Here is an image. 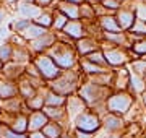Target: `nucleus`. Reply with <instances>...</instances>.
I'll return each instance as SVG.
<instances>
[{
	"instance_id": "f257e3e1",
	"label": "nucleus",
	"mask_w": 146,
	"mask_h": 138,
	"mask_svg": "<svg viewBox=\"0 0 146 138\" xmlns=\"http://www.w3.org/2000/svg\"><path fill=\"white\" fill-rule=\"evenodd\" d=\"M47 54L52 57V60L57 64V67L62 72L78 68L80 55L76 54L75 42H63V41H58L57 39V42L54 44L52 49Z\"/></svg>"
},
{
	"instance_id": "f03ea898",
	"label": "nucleus",
	"mask_w": 146,
	"mask_h": 138,
	"mask_svg": "<svg viewBox=\"0 0 146 138\" xmlns=\"http://www.w3.org/2000/svg\"><path fill=\"white\" fill-rule=\"evenodd\" d=\"M112 88H104V86H98L91 83V81L84 80L81 81V85H80L78 91H76V94L81 98V101L86 104L88 109H96V107L99 106H104L106 101H107V98L112 94Z\"/></svg>"
},
{
	"instance_id": "7ed1b4c3",
	"label": "nucleus",
	"mask_w": 146,
	"mask_h": 138,
	"mask_svg": "<svg viewBox=\"0 0 146 138\" xmlns=\"http://www.w3.org/2000/svg\"><path fill=\"white\" fill-rule=\"evenodd\" d=\"M81 81H83V75L80 73L78 68H76V70L62 72V75L58 78H55L50 83H47V86H49V90H52L55 93H58V94L68 98V96L76 94Z\"/></svg>"
},
{
	"instance_id": "20e7f679",
	"label": "nucleus",
	"mask_w": 146,
	"mask_h": 138,
	"mask_svg": "<svg viewBox=\"0 0 146 138\" xmlns=\"http://www.w3.org/2000/svg\"><path fill=\"white\" fill-rule=\"evenodd\" d=\"M136 101L138 99L133 94H130L128 91H112V94L106 101V109L110 114L127 117V114L133 109Z\"/></svg>"
},
{
	"instance_id": "39448f33",
	"label": "nucleus",
	"mask_w": 146,
	"mask_h": 138,
	"mask_svg": "<svg viewBox=\"0 0 146 138\" xmlns=\"http://www.w3.org/2000/svg\"><path fill=\"white\" fill-rule=\"evenodd\" d=\"M33 64L37 67L39 73H41V78L46 83H50L55 78H58L62 75V70L57 67V64L52 60V57L49 54H39V55H34L33 57Z\"/></svg>"
},
{
	"instance_id": "423d86ee",
	"label": "nucleus",
	"mask_w": 146,
	"mask_h": 138,
	"mask_svg": "<svg viewBox=\"0 0 146 138\" xmlns=\"http://www.w3.org/2000/svg\"><path fill=\"white\" fill-rule=\"evenodd\" d=\"M75 128L78 130H83V132H89V133H96L102 128V120H101V115L96 114L93 109H86L84 112H81L75 120Z\"/></svg>"
},
{
	"instance_id": "0eeeda50",
	"label": "nucleus",
	"mask_w": 146,
	"mask_h": 138,
	"mask_svg": "<svg viewBox=\"0 0 146 138\" xmlns=\"http://www.w3.org/2000/svg\"><path fill=\"white\" fill-rule=\"evenodd\" d=\"M102 52H104L107 67H109L110 70H117V68H122V67H127V65L131 62L130 52H128L127 49L107 47V49H102Z\"/></svg>"
},
{
	"instance_id": "6e6552de",
	"label": "nucleus",
	"mask_w": 146,
	"mask_h": 138,
	"mask_svg": "<svg viewBox=\"0 0 146 138\" xmlns=\"http://www.w3.org/2000/svg\"><path fill=\"white\" fill-rule=\"evenodd\" d=\"M115 20L119 23L120 29L123 33H128L133 28V25L136 23V15H135V2H127L122 5L117 13H115Z\"/></svg>"
},
{
	"instance_id": "1a4fd4ad",
	"label": "nucleus",
	"mask_w": 146,
	"mask_h": 138,
	"mask_svg": "<svg viewBox=\"0 0 146 138\" xmlns=\"http://www.w3.org/2000/svg\"><path fill=\"white\" fill-rule=\"evenodd\" d=\"M101 120H102V128H104L106 133H120L122 135L127 130V125H128L125 117L110 114V112L104 114L101 117Z\"/></svg>"
},
{
	"instance_id": "9d476101",
	"label": "nucleus",
	"mask_w": 146,
	"mask_h": 138,
	"mask_svg": "<svg viewBox=\"0 0 146 138\" xmlns=\"http://www.w3.org/2000/svg\"><path fill=\"white\" fill-rule=\"evenodd\" d=\"M57 42V34L52 31L46 33L44 36L37 37L36 41H33V42H29V50H31L33 55H39V54H47L50 49H52V46Z\"/></svg>"
},
{
	"instance_id": "9b49d317",
	"label": "nucleus",
	"mask_w": 146,
	"mask_h": 138,
	"mask_svg": "<svg viewBox=\"0 0 146 138\" xmlns=\"http://www.w3.org/2000/svg\"><path fill=\"white\" fill-rule=\"evenodd\" d=\"M62 34L65 37H68L70 41L76 42V41H80V39H83V37L88 36V28H86V25L81 20H75V21H68L65 25Z\"/></svg>"
},
{
	"instance_id": "f8f14e48",
	"label": "nucleus",
	"mask_w": 146,
	"mask_h": 138,
	"mask_svg": "<svg viewBox=\"0 0 146 138\" xmlns=\"http://www.w3.org/2000/svg\"><path fill=\"white\" fill-rule=\"evenodd\" d=\"M102 42L110 44L112 47H122L130 50L131 49V41L128 37V33H101V39Z\"/></svg>"
},
{
	"instance_id": "ddd939ff",
	"label": "nucleus",
	"mask_w": 146,
	"mask_h": 138,
	"mask_svg": "<svg viewBox=\"0 0 146 138\" xmlns=\"http://www.w3.org/2000/svg\"><path fill=\"white\" fill-rule=\"evenodd\" d=\"M75 49H76V54L80 55V58L83 57H88L89 54L96 52L101 49V41L98 37H91V36H86L83 39H80L75 42Z\"/></svg>"
},
{
	"instance_id": "4468645a",
	"label": "nucleus",
	"mask_w": 146,
	"mask_h": 138,
	"mask_svg": "<svg viewBox=\"0 0 146 138\" xmlns=\"http://www.w3.org/2000/svg\"><path fill=\"white\" fill-rule=\"evenodd\" d=\"M0 111H2V114H8V115H16V114H21V112H28L26 106H25V101L21 99L20 96L7 99V101H0Z\"/></svg>"
},
{
	"instance_id": "2eb2a0df",
	"label": "nucleus",
	"mask_w": 146,
	"mask_h": 138,
	"mask_svg": "<svg viewBox=\"0 0 146 138\" xmlns=\"http://www.w3.org/2000/svg\"><path fill=\"white\" fill-rule=\"evenodd\" d=\"M86 109H88V107H86V104L81 101V98H80L78 94H73V96H68V98H67L65 111H67L68 119L75 120V119H76V117H78L81 112L86 111Z\"/></svg>"
},
{
	"instance_id": "dca6fc26",
	"label": "nucleus",
	"mask_w": 146,
	"mask_h": 138,
	"mask_svg": "<svg viewBox=\"0 0 146 138\" xmlns=\"http://www.w3.org/2000/svg\"><path fill=\"white\" fill-rule=\"evenodd\" d=\"M23 75H25V65L16 64V62L11 60V62H8V64L3 65L0 76H2V78H5V80H10V81L18 83V80H20Z\"/></svg>"
},
{
	"instance_id": "f3484780",
	"label": "nucleus",
	"mask_w": 146,
	"mask_h": 138,
	"mask_svg": "<svg viewBox=\"0 0 146 138\" xmlns=\"http://www.w3.org/2000/svg\"><path fill=\"white\" fill-rule=\"evenodd\" d=\"M130 85V70L128 67H122V68L114 70V91H128Z\"/></svg>"
},
{
	"instance_id": "a211bd4d",
	"label": "nucleus",
	"mask_w": 146,
	"mask_h": 138,
	"mask_svg": "<svg viewBox=\"0 0 146 138\" xmlns=\"http://www.w3.org/2000/svg\"><path fill=\"white\" fill-rule=\"evenodd\" d=\"M49 123V119L42 111L28 114V132H39Z\"/></svg>"
},
{
	"instance_id": "6ab92c4d",
	"label": "nucleus",
	"mask_w": 146,
	"mask_h": 138,
	"mask_svg": "<svg viewBox=\"0 0 146 138\" xmlns=\"http://www.w3.org/2000/svg\"><path fill=\"white\" fill-rule=\"evenodd\" d=\"M15 10L20 13L21 18H28L31 21H34L37 16L42 13V8H39L36 3H28V2H20Z\"/></svg>"
},
{
	"instance_id": "aec40b11",
	"label": "nucleus",
	"mask_w": 146,
	"mask_h": 138,
	"mask_svg": "<svg viewBox=\"0 0 146 138\" xmlns=\"http://www.w3.org/2000/svg\"><path fill=\"white\" fill-rule=\"evenodd\" d=\"M98 25H99V29L102 33H122L114 13H106V15L99 16L98 18Z\"/></svg>"
},
{
	"instance_id": "412c9836",
	"label": "nucleus",
	"mask_w": 146,
	"mask_h": 138,
	"mask_svg": "<svg viewBox=\"0 0 146 138\" xmlns=\"http://www.w3.org/2000/svg\"><path fill=\"white\" fill-rule=\"evenodd\" d=\"M44 96V102H46V106H52V107H65L67 104V98L62 94H58L55 91L49 90V86L47 88H42L39 90Z\"/></svg>"
},
{
	"instance_id": "4be33fe9",
	"label": "nucleus",
	"mask_w": 146,
	"mask_h": 138,
	"mask_svg": "<svg viewBox=\"0 0 146 138\" xmlns=\"http://www.w3.org/2000/svg\"><path fill=\"white\" fill-rule=\"evenodd\" d=\"M18 96H20L23 101H28V99H31V98H34V96L39 93V90L37 88H34V86L31 85V81L28 80L26 76L23 75L20 80H18Z\"/></svg>"
},
{
	"instance_id": "5701e85b",
	"label": "nucleus",
	"mask_w": 146,
	"mask_h": 138,
	"mask_svg": "<svg viewBox=\"0 0 146 138\" xmlns=\"http://www.w3.org/2000/svg\"><path fill=\"white\" fill-rule=\"evenodd\" d=\"M54 7H55L60 13H63L70 21L80 20V7L78 5L68 3V2H65V0H57V3H55Z\"/></svg>"
},
{
	"instance_id": "b1692460",
	"label": "nucleus",
	"mask_w": 146,
	"mask_h": 138,
	"mask_svg": "<svg viewBox=\"0 0 146 138\" xmlns=\"http://www.w3.org/2000/svg\"><path fill=\"white\" fill-rule=\"evenodd\" d=\"M11 98H18V85L15 81L5 80V78L0 76V99L7 101V99H11Z\"/></svg>"
},
{
	"instance_id": "393cba45",
	"label": "nucleus",
	"mask_w": 146,
	"mask_h": 138,
	"mask_svg": "<svg viewBox=\"0 0 146 138\" xmlns=\"http://www.w3.org/2000/svg\"><path fill=\"white\" fill-rule=\"evenodd\" d=\"M8 127L16 133L26 135L28 133V112H21V114L13 115V119H11L10 123H8Z\"/></svg>"
},
{
	"instance_id": "a878e982",
	"label": "nucleus",
	"mask_w": 146,
	"mask_h": 138,
	"mask_svg": "<svg viewBox=\"0 0 146 138\" xmlns=\"http://www.w3.org/2000/svg\"><path fill=\"white\" fill-rule=\"evenodd\" d=\"M146 90V78L143 76H138V75L131 73L130 72V85H128V93L133 94L138 99L141 96V93Z\"/></svg>"
},
{
	"instance_id": "bb28decb",
	"label": "nucleus",
	"mask_w": 146,
	"mask_h": 138,
	"mask_svg": "<svg viewBox=\"0 0 146 138\" xmlns=\"http://www.w3.org/2000/svg\"><path fill=\"white\" fill-rule=\"evenodd\" d=\"M42 112L47 115V119L50 122H58V123H63L65 120L68 119L67 115V111L65 107H52V106H46L42 109Z\"/></svg>"
},
{
	"instance_id": "cd10ccee",
	"label": "nucleus",
	"mask_w": 146,
	"mask_h": 138,
	"mask_svg": "<svg viewBox=\"0 0 146 138\" xmlns=\"http://www.w3.org/2000/svg\"><path fill=\"white\" fill-rule=\"evenodd\" d=\"M46 33H49V31H47V29H44L42 26H39V25H36V23H31V25H29L25 31L21 33V36L25 37L28 42H33V41H36L37 37L44 36Z\"/></svg>"
},
{
	"instance_id": "c85d7f7f",
	"label": "nucleus",
	"mask_w": 146,
	"mask_h": 138,
	"mask_svg": "<svg viewBox=\"0 0 146 138\" xmlns=\"http://www.w3.org/2000/svg\"><path fill=\"white\" fill-rule=\"evenodd\" d=\"M80 20H81L84 25L98 21V16H96V11H94V5L84 2L83 5L80 7Z\"/></svg>"
},
{
	"instance_id": "c756f323",
	"label": "nucleus",
	"mask_w": 146,
	"mask_h": 138,
	"mask_svg": "<svg viewBox=\"0 0 146 138\" xmlns=\"http://www.w3.org/2000/svg\"><path fill=\"white\" fill-rule=\"evenodd\" d=\"M128 37H130L131 44L136 42V41H141V39H146V23L136 20L133 28L128 31Z\"/></svg>"
},
{
	"instance_id": "7c9ffc66",
	"label": "nucleus",
	"mask_w": 146,
	"mask_h": 138,
	"mask_svg": "<svg viewBox=\"0 0 146 138\" xmlns=\"http://www.w3.org/2000/svg\"><path fill=\"white\" fill-rule=\"evenodd\" d=\"M33 55L31 54V50L28 47H15L13 49V62H16V64H21V65H26V64H29L33 60Z\"/></svg>"
},
{
	"instance_id": "2f4dec72",
	"label": "nucleus",
	"mask_w": 146,
	"mask_h": 138,
	"mask_svg": "<svg viewBox=\"0 0 146 138\" xmlns=\"http://www.w3.org/2000/svg\"><path fill=\"white\" fill-rule=\"evenodd\" d=\"M33 23H36V25L42 26L44 29H47V31H50V29H52V23H54V8L42 10V13L37 16Z\"/></svg>"
},
{
	"instance_id": "473e14b6",
	"label": "nucleus",
	"mask_w": 146,
	"mask_h": 138,
	"mask_svg": "<svg viewBox=\"0 0 146 138\" xmlns=\"http://www.w3.org/2000/svg\"><path fill=\"white\" fill-rule=\"evenodd\" d=\"M42 133H44L47 138H60L63 133H65V127H63V123L50 122V120H49V123L42 128Z\"/></svg>"
},
{
	"instance_id": "72a5a7b5",
	"label": "nucleus",
	"mask_w": 146,
	"mask_h": 138,
	"mask_svg": "<svg viewBox=\"0 0 146 138\" xmlns=\"http://www.w3.org/2000/svg\"><path fill=\"white\" fill-rule=\"evenodd\" d=\"M25 106H26V111H28V112L42 111V109L46 107V102H44V96H42V93L39 91V93H37L34 98H31V99L25 101Z\"/></svg>"
},
{
	"instance_id": "f704fd0d",
	"label": "nucleus",
	"mask_w": 146,
	"mask_h": 138,
	"mask_svg": "<svg viewBox=\"0 0 146 138\" xmlns=\"http://www.w3.org/2000/svg\"><path fill=\"white\" fill-rule=\"evenodd\" d=\"M128 52H130V58H131V60L146 58V39H141V41L133 42V44H131V49L128 50Z\"/></svg>"
},
{
	"instance_id": "c9c22d12",
	"label": "nucleus",
	"mask_w": 146,
	"mask_h": 138,
	"mask_svg": "<svg viewBox=\"0 0 146 138\" xmlns=\"http://www.w3.org/2000/svg\"><path fill=\"white\" fill-rule=\"evenodd\" d=\"M70 21L67 16L63 15V13H60V11L54 7V23H52V29L50 31L55 33V34H58V33L63 31V28H65V25Z\"/></svg>"
},
{
	"instance_id": "e433bc0d",
	"label": "nucleus",
	"mask_w": 146,
	"mask_h": 138,
	"mask_svg": "<svg viewBox=\"0 0 146 138\" xmlns=\"http://www.w3.org/2000/svg\"><path fill=\"white\" fill-rule=\"evenodd\" d=\"M128 70L131 73L138 75V76H143L146 78V58H138V60H131L130 64L127 65Z\"/></svg>"
},
{
	"instance_id": "4c0bfd02",
	"label": "nucleus",
	"mask_w": 146,
	"mask_h": 138,
	"mask_svg": "<svg viewBox=\"0 0 146 138\" xmlns=\"http://www.w3.org/2000/svg\"><path fill=\"white\" fill-rule=\"evenodd\" d=\"M13 49L15 47L8 41H3V42L0 44V62L3 65L11 62V58H13Z\"/></svg>"
},
{
	"instance_id": "58836bf2",
	"label": "nucleus",
	"mask_w": 146,
	"mask_h": 138,
	"mask_svg": "<svg viewBox=\"0 0 146 138\" xmlns=\"http://www.w3.org/2000/svg\"><path fill=\"white\" fill-rule=\"evenodd\" d=\"M83 58L89 60V62H91V64H94V65H99V67L109 68V67H107V62H106V57H104L102 49H99V50H96V52H93V54H89L88 57H83Z\"/></svg>"
},
{
	"instance_id": "ea45409f",
	"label": "nucleus",
	"mask_w": 146,
	"mask_h": 138,
	"mask_svg": "<svg viewBox=\"0 0 146 138\" xmlns=\"http://www.w3.org/2000/svg\"><path fill=\"white\" fill-rule=\"evenodd\" d=\"M8 42H10L13 47H28L29 49V42H28L21 34H16V33H13V34L8 37Z\"/></svg>"
},
{
	"instance_id": "a19ab883",
	"label": "nucleus",
	"mask_w": 146,
	"mask_h": 138,
	"mask_svg": "<svg viewBox=\"0 0 146 138\" xmlns=\"http://www.w3.org/2000/svg\"><path fill=\"white\" fill-rule=\"evenodd\" d=\"M101 7L104 8L107 13H117V11L122 8V3H120L119 0H104L102 3H101Z\"/></svg>"
},
{
	"instance_id": "79ce46f5",
	"label": "nucleus",
	"mask_w": 146,
	"mask_h": 138,
	"mask_svg": "<svg viewBox=\"0 0 146 138\" xmlns=\"http://www.w3.org/2000/svg\"><path fill=\"white\" fill-rule=\"evenodd\" d=\"M135 15H136V20L146 23V0L135 2Z\"/></svg>"
},
{
	"instance_id": "37998d69",
	"label": "nucleus",
	"mask_w": 146,
	"mask_h": 138,
	"mask_svg": "<svg viewBox=\"0 0 146 138\" xmlns=\"http://www.w3.org/2000/svg\"><path fill=\"white\" fill-rule=\"evenodd\" d=\"M25 75L26 76H29V78H36V80H42L41 78V73H39V70H37V67L34 64H33V60L29 62V64L25 65Z\"/></svg>"
},
{
	"instance_id": "c03bdc74",
	"label": "nucleus",
	"mask_w": 146,
	"mask_h": 138,
	"mask_svg": "<svg viewBox=\"0 0 146 138\" xmlns=\"http://www.w3.org/2000/svg\"><path fill=\"white\" fill-rule=\"evenodd\" d=\"M34 3L39 8H42V10H47V8H54V5L57 3V0H34Z\"/></svg>"
},
{
	"instance_id": "a18cd8bd",
	"label": "nucleus",
	"mask_w": 146,
	"mask_h": 138,
	"mask_svg": "<svg viewBox=\"0 0 146 138\" xmlns=\"http://www.w3.org/2000/svg\"><path fill=\"white\" fill-rule=\"evenodd\" d=\"M73 137H75V138H96V137H94V133L83 132V130H78V128H75V130H73Z\"/></svg>"
},
{
	"instance_id": "49530a36",
	"label": "nucleus",
	"mask_w": 146,
	"mask_h": 138,
	"mask_svg": "<svg viewBox=\"0 0 146 138\" xmlns=\"http://www.w3.org/2000/svg\"><path fill=\"white\" fill-rule=\"evenodd\" d=\"M20 2H23V0H0V3H2V5L13 7V8H16V5H18Z\"/></svg>"
},
{
	"instance_id": "de8ad7c7",
	"label": "nucleus",
	"mask_w": 146,
	"mask_h": 138,
	"mask_svg": "<svg viewBox=\"0 0 146 138\" xmlns=\"http://www.w3.org/2000/svg\"><path fill=\"white\" fill-rule=\"evenodd\" d=\"M28 138H47V137L42 133V130H39V132H28Z\"/></svg>"
},
{
	"instance_id": "09e8293b",
	"label": "nucleus",
	"mask_w": 146,
	"mask_h": 138,
	"mask_svg": "<svg viewBox=\"0 0 146 138\" xmlns=\"http://www.w3.org/2000/svg\"><path fill=\"white\" fill-rule=\"evenodd\" d=\"M138 101H140V104L143 106V109L146 111V90L143 91V93H141V96L138 98Z\"/></svg>"
},
{
	"instance_id": "8fccbe9b",
	"label": "nucleus",
	"mask_w": 146,
	"mask_h": 138,
	"mask_svg": "<svg viewBox=\"0 0 146 138\" xmlns=\"http://www.w3.org/2000/svg\"><path fill=\"white\" fill-rule=\"evenodd\" d=\"M5 18H7V10L3 5H0V26H2V23H3Z\"/></svg>"
},
{
	"instance_id": "3c124183",
	"label": "nucleus",
	"mask_w": 146,
	"mask_h": 138,
	"mask_svg": "<svg viewBox=\"0 0 146 138\" xmlns=\"http://www.w3.org/2000/svg\"><path fill=\"white\" fill-rule=\"evenodd\" d=\"M65 2H68V3H73V5H78V7H81L86 2V0H65Z\"/></svg>"
},
{
	"instance_id": "603ef678",
	"label": "nucleus",
	"mask_w": 146,
	"mask_h": 138,
	"mask_svg": "<svg viewBox=\"0 0 146 138\" xmlns=\"http://www.w3.org/2000/svg\"><path fill=\"white\" fill-rule=\"evenodd\" d=\"M104 138H122V135L120 133H106Z\"/></svg>"
},
{
	"instance_id": "864d4df0",
	"label": "nucleus",
	"mask_w": 146,
	"mask_h": 138,
	"mask_svg": "<svg viewBox=\"0 0 146 138\" xmlns=\"http://www.w3.org/2000/svg\"><path fill=\"white\" fill-rule=\"evenodd\" d=\"M60 138H75V137H73V132H68V130H65V133H63Z\"/></svg>"
},
{
	"instance_id": "5fc2aeb1",
	"label": "nucleus",
	"mask_w": 146,
	"mask_h": 138,
	"mask_svg": "<svg viewBox=\"0 0 146 138\" xmlns=\"http://www.w3.org/2000/svg\"><path fill=\"white\" fill-rule=\"evenodd\" d=\"M86 2H88V3H91V5H101L104 0H86Z\"/></svg>"
},
{
	"instance_id": "6e6d98bb",
	"label": "nucleus",
	"mask_w": 146,
	"mask_h": 138,
	"mask_svg": "<svg viewBox=\"0 0 146 138\" xmlns=\"http://www.w3.org/2000/svg\"><path fill=\"white\" fill-rule=\"evenodd\" d=\"M5 34H7L5 31H0V44H2V39H3V37H5Z\"/></svg>"
},
{
	"instance_id": "4d7b16f0",
	"label": "nucleus",
	"mask_w": 146,
	"mask_h": 138,
	"mask_svg": "<svg viewBox=\"0 0 146 138\" xmlns=\"http://www.w3.org/2000/svg\"><path fill=\"white\" fill-rule=\"evenodd\" d=\"M120 3H122V5H123V3H127V2H131V0H119Z\"/></svg>"
},
{
	"instance_id": "13d9d810",
	"label": "nucleus",
	"mask_w": 146,
	"mask_h": 138,
	"mask_svg": "<svg viewBox=\"0 0 146 138\" xmlns=\"http://www.w3.org/2000/svg\"><path fill=\"white\" fill-rule=\"evenodd\" d=\"M23 2H28V3H34V0H23Z\"/></svg>"
},
{
	"instance_id": "bf43d9fd",
	"label": "nucleus",
	"mask_w": 146,
	"mask_h": 138,
	"mask_svg": "<svg viewBox=\"0 0 146 138\" xmlns=\"http://www.w3.org/2000/svg\"><path fill=\"white\" fill-rule=\"evenodd\" d=\"M0 135H2V125H0Z\"/></svg>"
},
{
	"instance_id": "052dcab7",
	"label": "nucleus",
	"mask_w": 146,
	"mask_h": 138,
	"mask_svg": "<svg viewBox=\"0 0 146 138\" xmlns=\"http://www.w3.org/2000/svg\"><path fill=\"white\" fill-rule=\"evenodd\" d=\"M138 138H146V135H145V137H138Z\"/></svg>"
},
{
	"instance_id": "680f3d73",
	"label": "nucleus",
	"mask_w": 146,
	"mask_h": 138,
	"mask_svg": "<svg viewBox=\"0 0 146 138\" xmlns=\"http://www.w3.org/2000/svg\"><path fill=\"white\" fill-rule=\"evenodd\" d=\"M0 115H2V111H0Z\"/></svg>"
},
{
	"instance_id": "e2e57ef3",
	"label": "nucleus",
	"mask_w": 146,
	"mask_h": 138,
	"mask_svg": "<svg viewBox=\"0 0 146 138\" xmlns=\"http://www.w3.org/2000/svg\"><path fill=\"white\" fill-rule=\"evenodd\" d=\"M0 101H2V99H0Z\"/></svg>"
},
{
	"instance_id": "0e129e2a",
	"label": "nucleus",
	"mask_w": 146,
	"mask_h": 138,
	"mask_svg": "<svg viewBox=\"0 0 146 138\" xmlns=\"http://www.w3.org/2000/svg\"><path fill=\"white\" fill-rule=\"evenodd\" d=\"M0 5H2V3H0Z\"/></svg>"
}]
</instances>
